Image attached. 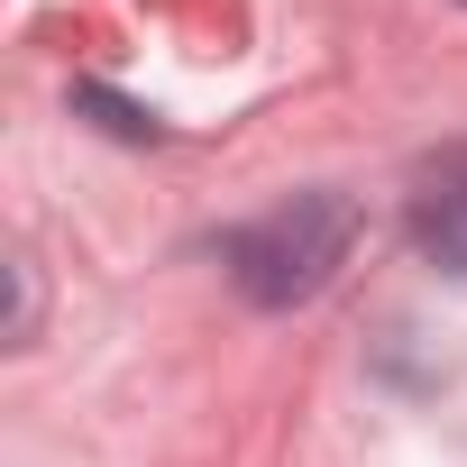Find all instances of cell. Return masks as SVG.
Segmentation results:
<instances>
[{"label": "cell", "mask_w": 467, "mask_h": 467, "mask_svg": "<svg viewBox=\"0 0 467 467\" xmlns=\"http://www.w3.org/2000/svg\"><path fill=\"white\" fill-rule=\"evenodd\" d=\"M412 248L440 275H467V147L421 156V174H412Z\"/></svg>", "instance_id": "2"}, {"label": "cell", "mask_w": 467, "mask_h": 467, "mask_svg": "<svg viewBox=\"0 0 467 467\" xmlns=\"http://www.w3.org/2000/svg\"><path fill=\"white\" fill-rule=\"evenodd\" d=\"M348 239H358V202L348 192H294V202H275L266 220H248L229 239V275H239L248 303L285 312V303H312L339 275Z\"/></svg>", "instance_id": "1"}]
</instances>
